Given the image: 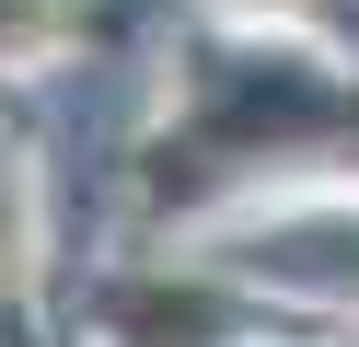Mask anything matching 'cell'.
<instances>
[{
    "label": "cell",
    "mask_w": 359,
    "mask_h": 347,
    "mask_svg": "<svg viewBox=\"0 0 359 347\" xmlns=\"http://www.w3.org/2000/svg\"><path fill=\"white\" fill-rule=\"evenodd\" d=\"M116 324H128L140 347H197V336L220 324V301H209V290H140V301H116Z\"/></svg>",
    "instance_id": "cell-1"
}]
</instances>
